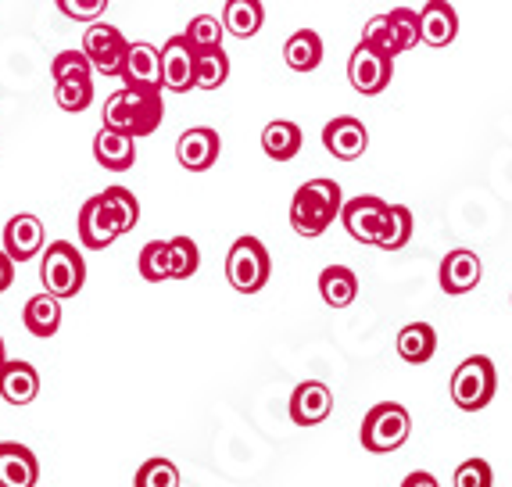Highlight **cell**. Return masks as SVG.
<instances>
[{
	"instance_id": "7bdbcfd3",
	"label": "cell",
	"mask_w": 512,
	"mask_h": 487,
	"mask_svg": "<svg viewBox=\"0 0 512 487\" xmlns=\"http://www.w3.org/2000/svg\"><path fill=\"white\" fill-rule=\"evenodd\" d=\"M4 362H8V355H4V337H0V369H4Z\"/></svg>"
},
{
	"instance_id": "9a60e30c",
	"label": "cell",
	"mask_w": 512,
	"mask_h": 487,
	"mask_svg": "<svg viewBox=\"0 0 512 487\" xmlns=\"http://www.w3.org/2000/svg\"><path fill=\"white\" fill-rule=\"evenodd\" d=\"M455 36H459V15H455L452 4L448 0H427L419 11V40L441 51V47L455 43Z\"/></svg>"
},
{
	"instance_id": "cb8c5ba5",
	"label": "cell",
	"mask_w": 512,
	"mask_h": 487,
	"mask_svg": "<svg viewBox=\"0 0 512 487\" xmlns=\"http://www.w3.org/2000/svg\"><path fill=\"white\" fill-rule=\"evenodd\" d=\"M319 294L330 308H348L359 298V276L348 265H326L319 273Z\"/></svg>"
},
{
	"instance_id": "f546056e",
	"label": "cell",
	"mask_w": 512,
	"mask_h": 487,
	"mask_svg": "<svg viewBox=\"0 0 512 487\" xmlns=\"http://www.w3.org/2000/svg\"><path fill=\"white\" fill-rule=\"evenodd\" d=\"M409 240H412V212L405 205H391V212H387V223H384V233H380V244H376V248L402 251Z\"/></svg>"
},
{
	"instance_id": "8fae6325",
	"label": "cell",
	"mask_w": 512,
	"mask_h": 487,
	"mask_svg": "<svg viewBox=\"0 0 512 487\" xmlns=\"http://www.w3.org/2000/svg\"><path fill=\"white\" fill-rule=\"evenodd\" d=\"M119 237H122V226H119V219H115V212L104 205L101 194L90 197V201L79 208V244L90 251H104Z\"/></svg>"
},
{
	"instance_id": "277c9868",
	"label": "cell",
	"mask_w": 512,
	"mask_h": 487,
	"mask_svg": "<svg viewBox=\"0 0 512 487\" xmlns=\"http://www.w3.org/2000/svg\"><path fill=\"white\" fill-rule=\"evenodd\" d=\"M409 434H412L409 409L398 402H380L366 412V419H362L359 441L366 452L387 455V452H398V448L409 441Z\"/></svg>"
},
{
	"instance_id": "4316f807",
	"label": "cell",
	"mask_w": 512,
	"mask_h": 487,
	"mask_svg": "<svg viewBox=\"0 0 512 487\" xmlns=\"http://www.w3.org/2000/svg\"><path fill=\"white\" fill-rule=\"evenodd\" d=\"M437 351V330L430 323H409L402 326L398 334V355H402L409 366H423V362L434 359Z\"/></svg>"
},
{
	"instance_id": "30bf717a",
	"label": "cell",
	"mask_w": 512,
	"mask_h": 487,
	"mask_svg": "<svg viewBox=\"0 0 512 487\" xmlns=\"http://www.w3.org/2000/svg\"><path fill=\"white\" fill-rule=\"evenodd\" d=\"M162 83L172 94H190L197 86V51L187 36H172L162 47Z\"/></svg>"
},
{
	"instance_id": "b9f144b4",
	"label": "cell",
	"mask_w": 512,
	"mask_h": 487,
	"mask_svg": "<svg viewBox=\"0 0 512 487\" xmlns=\"http://www.w3.org/2000/svg\"><path fill=\"white\" fill-rule=\"evenodd\" d=\"M402 487H441V484H437V477H434V473H427V470H416V473H409V477L402 480Z\"/></svg>"
},
{
	"instance_id": "9c48e42d",
	"label": "cell",
	"mask_w": 512,
	"mask_h": 487,
	"mask_svg": "<svg viewBox=\"0 0 512 487\" xmlns=\"http://www.w3.org/2000/svg\"><path fill=\"white\" fill-rule=\"evenodd\" d=\"M387 212H391V205H387L384 197L359 194V197H351V201H344L341 223H344V230H348V237L376 248V244H380V233H384Z\"/></svg>"
},
{
	"instance_id": "2e32d148",
	"label": "cell",
	"mask_w": 512,
	"mask_h": 487,
	"mask_svg": "<svg viewBox=\"0 0 512 487\" xmlns=\"http://www.w3.org/2000/svg\"><path fill=\"white\" fill-rule=\"evenodd\" d=\"M4 251H8L18 265L33 262V258L43 251V223L40 219L29 215V212L11 215L8 226H4Z\"/></svg>"
},
{
	"instance_id": "ffe728a7",
	"label": "cell",
	"mask_w": 512,
	"mask_h": 487,
	"mask_svg": "<svg viewBox=\"0 0 512 487\" xmlns=\"http://www.w3.org/2000/svg\"><path fill=\"white\" fill-rule=\"evenodd\" d=\"M94 158H97V165L108 172L133 169V165H137V137L101 126V133L94 137Z\"/></svg>"
},
{
	"instance_id": "484cf974",
	"label": "cell",
	"mask_w": 512,
	"mask_h": 487,
	"mask_svg": "<svg viewBox=\"0 0 512 487\" xmlns=\"http://www.w3.org/2000/svg\"><path fill=\"white\" fill-rule=\"evenodd\" d=\"M262 22H265L262 0H226V8H222V26H226L230 36H237V40H251L262 29Z\"/></svg>"
},
{
	"instance_id": "7c38bea8",
	"label": "cell",
	"mask_w": 512,
	"mask_h": 487,
	"mask_svg": "<svg viewBox=\"0 0 512 487\" xmlns=\"http://www.w3.org/2000/svg\"><path fill=\"white\" fill-rule=\"evenodd\" d=\"M323 147L337 162H355V158H362L369 147L366 122L355 119V115H337V119H330L323 129Z\"/></svg>"
},
{
	"instance_id": "4dcf8cb0",
	"label": "cell",
	"mask_w": 512,
	"mask_h": 487,
	"mask_svg": "<svg viewBox=\"0 0 512 487\" xmlns=\"http://www.w3.org/2000/svg\"><path fill=\"white\" fill-rule=\"evenodd\" d=\"M226 79H230V58L222 47L197 54V90H219Z\"/></svg>"
},
{
	"instance_id": "52a82bcc",
	"label": "cell",
	"mask_w": 512,
	"mask_h": 487,
	"mask_svg": "<svg viewBox=\"0 0 512 487\" xmlns=\"http://www.w3.org/2000/svg\"><path fill=\"white\" fill-rule=\"evenodd\" d=\"M83 51L86 58L94 61V69L108 79H122L126 69V54H129V40L119 33V26L111 22H90L83 36Z\"/></svg>"
},
{
	"instance_id": "f35d334b",
	"label": "cell",
	"mask_w": 512,
	"mask_h": 487,
	"mask_svg": "<svg viewBox=\"0 0 512 487\" xmlns=\"http://www.w3.org/2000/svg\"><path fill=\"white\" fill-rule=\"evenodd\" d=\"M387 15H391L394 33H398V40H402V54L412 51L416 43H423V40H419V11H412V8H394V11H387Z\"/></svg>"
},
{
	"instance_id": "5bb4252c",
	"label": "cell",
	"mask_w": 512,
	"mask_h": 487,
	"mask_svg": "<svg viewBox=\"0 0 512 487\" xmlns=\"http://www.w3.org/2000/svg\"><path fill=\"white\" fill-rule=\"evenodd\" d=\"M333 412V391L323 380H305L291 394V419L298 427H319Z\"/></svg>"
},
{
	"instance_id": "74e56055",
	"label": "cell",
	"mask_w": 512,
	"mask_h": 487,
	"mask_svg": "<svg viewBox=\"0 0 512 487\" xmlns=\"http://www.w3.org/2000/svg\"><path fill=\"white\" fill-rule=\"evenodd\" d=\"M452 487H495L491 462H487V459H466L459 470H455Z\"/></svg>"
},
{
	"instance_id": "e575fe53",
	"label": "cell",
	"mask_w": 512,
	"mask_h": 487,
	"mask_svg": "<svg viewBox=\"0 0 512 487\" xmlns=\"http://www.w3.org/2000/svg\"><path fill=\"white\" fill-rule=\"evenodd\" d=\"M133 487H180V470L172 459H147L133 477Z\"/></svg>"
},
{
	"instance_id": "e0dca14e",
	"label": "cell",
	"mask_w": 512,
	"mask_h": 487,
	"mask_svg": "<svg viewBox=\"0 0 512 487\" xmlns=\"http://www.w3.org/2000/svg\"><path fill=\"white\" fill-rule=\"evenodd\" d=\"M122 83L126 86H147V90H165L162 83V51L151 43L137 40L129 43L126 69H122Z\"/></svg>"
},
{
	"instance_id": "d6a6232c",
	"label": "cell",
	"mask_w": 512,
	"mask_h": 487,
	"mask_svg": "<svg viewBox=\"0 0 512 487\" xmlns=\"http://www.w3.org/2000/svg\"><path fill=\"white\" fill-rule=\"evenodd\" d=\"M101 197H104V205H108L111 212H115V219H119L122 233L137 230V223H140V201L133 197V190H126V187H108Z\"/></svg>"
},
{
	"instance_id": "3957f363",
	"label": "cell",
	"mask_w": 512,
	"mask_h": 487,
	"mask_svg": "<svg viewBox=\"0 0 512 487\" xmlns=\"http://www.w3.org/2000/svg\"><path fill=\"white\" fill-rule=\"evenodd\" d=\"M40 283H43V291L54 294V298H61V301L76 298V294L83 291L86 262L76 251V244H69V240H54V244L43 248Z\"/></svg>"
},
{
	"instance_id": "d6986e66",
	"label": "cell",
	"mask_w": 512,
	"mask_h": 487,
	"mask_svg": "<svg viewBox=\"0 0 512 487\" xmlns=\"http://www.w3.org/2000/svg\"><path fill=\"white\" fill-rule=\"evenodd\" d=\"M40 462L18 441H0V487H36Z\"/></svg>"
},
{
	"instance_id": "f1b7e54d",
	"label": "cell",
	"mask_w": 512,
	"mask_h": 487,
	"mask_svg": "<svg viewBox=\"0 0 512 487\" xmlns=\"http://www.w3.org/2000/svg\"><path fill=\"white\" fill-rule=\"evenodd\" d=\"M137 269L147 283H162L172 280V265H169V240H147L140 248Z\"/></svg>"
},
{
	"instance_id": "8992f818",
	"label": "cell",
	"mask_w": 512,
	"mask_h": 487,
	"mask_svg": "<svg viewBox=\"0 0 512 487\" xmlns=\"http://www.w3.org/2000/svg\"><path fill=\"white\" fill-rule=\"evenodd\" d=\"M495 391H498V373H495V362L487 359V355H470L452 373V402L462 412L487 409Z\"/></svg>"
},
{
	"instance_id": "7a4b0ae2",
	"label": "cell",
	"mask_w": 512,
	"mask_h": 487,
	"mask_svg": "<svg viewBox=\"0 0 512 487\" xmlns=\"http://www.w3.org/2000/svg\"><path fill=\"white\" fill-rule=\"evenodd\" d=\"M344 212V190L337 180H308L294 190L291 201V230L305 240L323 237L333 226V219Z\"/></svg>"
},
{
	"instance_id": "7402d4cb",
	"label": "cell",
	"mask_w": 512,
	"mask_h": 487,
	"mask_svg": "<svg viewBox=\"0 0 512 487\" xmlns=\"http://www.w3.org/2000/svg\"><path fill=\"white\" fill-rule=\"evenodd\" d=\"M283 61L291 72H316L323 65V36L316 29H298L291 40L283 43Z\"/></svg>"
},
{
	"instance_id": "d590c367",
	"label": "cell",
	"mask_w": 512,
	"mask_h": 487,
	"mask_svg": "<svg viewBox=\"0 0 512 487\" xmlns=\"http://www.w3.org/2000/svg\"><path fill=\"white\" fill-rule=\"evenodd\" d=\"M362 40L373 43L376 51L391 54V58H398V54H402V40H398V33H394L391 15H373V18H369L366 29H362Z\"/></svg>"
},
{
	"instance_id": "83f0119b",
	"label": "cell",
	"mask_w": 512,
	"mask_h": 487,
	"mask_svg": "<svg viewBox=\"0 0 512 487\" xmlns=\"http://www.w3.org/2000/svg\"><path fill=\"white\" fill-rule=\"evenodd\" d=\"M94 61L86 58V51H61L51 61L54 83H94Z\"/></svg>"
},
{
	"instance_id": "60d3db41",
	"label": "cell",
	"mask_w": 512,
	"mask_h": 487,
	"mask_svg": "<svg viewBox=\"0 0 512 487\" xmlns=\"http://www.w3.org/2000/svg\"><path fill=\"white\" fill-rule=\"evenodd\" d=\"M11 283H15V258L8 251H0V294L8 291Z\"/></svg>"
},
{
	"instance_id": "ba28073f",
	"label": "cell",
	"mask_w": 512,
	"mask_h": 487,
	"mask_svg": "<svg viewBox=\"0 0 512 487\" xmlns=\"http://www.w3.org/2000/svg\"><path fill=\"white\" fill-rule=\"evenodd\" d=\"M348 79L362 97L384 94L394 79V58L384 51H376L373 43L359 40V47H355L348 58Z\"/></svg>"
},
{
	"instance_id": "6da1fadb",
	"label": "cell",
	"mask_w": 512,
	"mask_h": 487,
	"mask_svg": "<svg viewBox=\"0 0 512 487\" xmlns=\"http://www.w3.org/2000/svg\"><path fill=\"white\" fill-rule=\"evenodd\" d=\"M165 119L162 90H147V86H122L104 101V122L101 126L119 129L129 137H151Z\"/></svg>"
},
{
	"instance_id": "603a6c76",
	"label": "cell",
	"mask_w": 512,
	"mask_h": 487,
	"mask_svg": "<svg viewBox=\"0 0 512 487\" xmlns=\"http://www.w3.org/2000/svg\"><path fill=\"white\" fill-rule=\"evenodd\" d=\"M22 323H26V330L33 337H40V341H47V337L58 334L61 326V298H54V294H33V298L26 301V308H22Z\"/></svg>"
},
{
	"instance_id": "8d00e7d4",
	"label": "cell",
	"mask_w": 512,
	"mask_h": 487,
	"mask_svg": "<svg viewBox=\"0 0 512 487\" xmlns=\"http://www.w3.org/2000/svg\"><path fill=\"white\" fill-rule=\"evenodd\" d=\"M54 101L61 112H86L94 101V83H54Z\"/></svg>"
},
{
	"instance_id": "1f68e13d",
	"label": "cell",
	"mask_w": 512,
	"mask_h": 487,
	"mask_svg": "<svg viewBox=\"0 0 512 487\" xmlns=\"http://www.w3.org/2000/svg\"><path fill=\"white\" fill-rule=\"evenodd\" d=\"M222 33H226V26H222L215 15H197V18H190V26H187V33H183V36H187L190 47L201 54V51H219Z\"/></svg>"
},
{
	"instance_id": "ab89813d",
	"label": "cell",
	"mask_w": 512,
	"mask_h": 487,
	"mask_svg": "<svg viewBox=\"0 0 512 487\" xmlns=\"http://www.w3.org/2000/svg\"><path fill=\"white\" fill-rule=\"evenodd\" d=\"M54 4L61 15L76 18V22H101L108 11V0H54Z\"/></svg>"
},
{
	"instance_id": "44dd1931",
	"label": "cell",
	"mask_w": 512,
	"mask_h": 487,
	"mask_svg": "<svg viewBox=\"0 0 512 487\" xmlns=\"http://www.w3.org/2000/svg\"><path fill=\"white\" fill-rule=\"evenodd\" d=\"M40 394V373L29 362L8 359L0 369V398L8 405H33Z\"/></svg>"
},
{
	"instance_id": "ac0fdd59",
	"label": "cell",
	"mask_w": 512,
	"mask_h": 487,
	"mask_svg": "<svg viewBox=\"0 0 512 487\" xmlns=\"http://www.w3.org/2000/svg\"><path fill=\"white\" fill-rule=\"evenodd\" d=\"M484 276V265L473 251L455 248L441 258V291L444 294H470Z\"/></svg>"
},
{
	"instance_id": "4fadbf2b",
	"label": "cell",
	"mask_w": 512,
	"mask_h": 487,
	"mask_svg": "<svg viewBox=\"0 0 512 487\" xmlns=\"http://www.w3.org/2000/svg\"><path fill=\"white\" fill-rule=\"evenodd\" d=\"M222 154V140L215 129L208 126H194L187 129L180 140H176V158L187 172H208Z\"/></svg>"
},
{
	"instance_id": "5b68a950",
	"label": "cell",
	"mask_w": 512,
	"mask_h": 487,
	"mask_svg": "<svg viewBox=\"0 0 512 487\" xmlns=\"http://www.w3.org/2000/svg\"><path fill=\"white\" fill-rule=\"evenodd\" d=\"M273 276V258L258 237H237L226 255V280L237 294H258Z\"/></svg>"
},
{
	"instance_id": "d4e9b609",
	"label": "cell",
	"mask_w": 512,
	"mask_h": 487,
	"mask_svg": "<svg viewBox=\"0 0 512 487\" xmlns=\"http://www.w3.org/2000/svg\"><path fill=\"white\" fill-rule=\"evenodd\" d=\"M301 144H305V140H301V129H298V122H291V119H276L262 129V151L269 154L273 162H291V158H298Z\"/></svg>"
},
{
	"instance_id": "836d02e7",
	"label": "cell",
	"mask_w": 512,
	"mask_h": 487,
	"mask_svg": "<svg viewBox=\"0 0 512 487\" xmlns=\"http://www.w3.org/2000/svg\"><path fill=\"white\" fill-rule=\"evenodd\" d=\"M169 265H172V280H190L201 265V251L190 237H172L169 240Z\"/></svg>"
}]
</instances>
